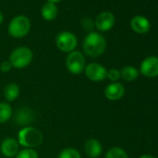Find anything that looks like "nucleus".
I'll return each mask as SVG.
<instances>
[{"label":"nucleus","mask_w":158,"mask_h":158,"mask_svg":"<svg viewBox=\"0 0 158 158\" xmlns=\"http://www.w3.org/2000/svg\"><path fill=\"white\" fill-rule=\"evenodd\" d=\"M85 152L90 158H98L102 152V145L96 139H90L85 143Z\"/></svg>","instance_id":"4468645a"},{"label":"nucleus","mask_w":158,"mask_h":158,"mask_svg":"<svg viewBox=\"0 0 158 158\" xmlns=\"http://www.w3.org/2000/svg\"><path fill=\"white\" fill-rule=\"evenodd\" d=\"M35 119L34 112L27 108L23 107L17 110L15 116H14V123L18 126H27L31 124Z\"/></svg>","instance_id":"f8f14e48"},{"label":"nucleus","mask_w":158,"mask_h":158,"mask_svg":"<svg viewBox=\"0 0 158 158\" xmlns=\"http://www.w3.org/2000/svg\"><path fill=\"white\" fill-rule=\"evenodd\" d=\"M84 73L89 80L93 82L103 81L107 76V69L98 62H90L86 65Z\"/></svg>","instance_id":"0eeeda50"},{"label":"nucleus","mask_w":158,"mask_h":158,"mask_svg":"<svg viewBox=\"0 0 158 158\" xmlns=\"http://www.w3.org/2000/svg\"><path fill=\"white\" fill-rule=\"evenodd\" d=\"M139 158H155V157L152 156V155H151V154H143Z\"/></svg>","instance_id":"393cba45"},{"label":"nucleus","mask_w":158,"mask_h":158,"mask_svg":"<svg viewBox=\"0 0 158 158\" xmlns=\"http://www.w3.org/2000/svg\"><path fill=\"white\" fill-rule=\"evenodd\" d=\"M18 142L24 148L34 149L39 146L43 141L42 133L35 127H23L18 133Z\"/></svg>","instance_id":"f03ea898"},{"label":"nucleus","mask_w":158,"mask_h":158,"mask_svg":"<svg viewBox=\"0 0 158 158\" xmlns=\"http://www.w3.org/2000/svg\"><path fill=\"white\" fill-rule=\"evenodd\" d=\"M48 2H49V3H53V4H57V3H59V2H60L61 0H47Z\"/></svg>","instance_id":"a878e982"},{"label":"nucleus","mask_w":158,"mask_h":158,"mask_svg":"<svg viewBox=\"0 0 158 158\" xmlns=\"http://www.w3.org/2000/svg\"><path fill=\"white\" fill-rule=\"evenodd\" d=\"M120 73H121V77L127 82L134 81V80H136V79L138 78V76H139V71L137 70L136 67L131 66V65L125 66L120 71Z\"/></svg>","instance_id":"f3484780"},{"label":"nucleus","mask_w":158,"mask_h":158,"mask_svg":"<svg viewBox=\"0 0 158 158\" xmlns=\"http://www.w3.org/2000/svg\"><path fill=\"white\" fill-rule=\"evenodd\" d=\"M58 12H59V10L56 4L49 3V2L45 3L41 9V15L43 19L48 22H51L55 20L56 17L58 16Z\"/></svg>","instance_id":"2eb2a0df"},{"label":"nucleus","mask_w":158,"mask_h":158,"mask_svg":"<svg viewBox=\"0 0 158 158\" xmlns=\"http://www.w3.org/2000/svg\"><path fill=\"white\" fill-rule=\"evenodd\" d=\"M13 111L8 102H0V124L8 122L12 116Z\"/></svg>","instance_id":"a211bd4d"},{"label":"nucleus","mask_w":158,"mask_h":158,"mask_svg":"<svg viewBox=\"0 0 158 158\" xmlns=\"http://www.w3.org/2000/svg\"><path fill=\"white\" fill-rule=\"evenodd\" d=\"M114 23H115V18L112 12L102 11L97 16V18L94 22V25L98 31L107 32L114 27Z\"/></svg>","instance_id":"1a4fd4ad"},{"label":"nucleus","mask_w":158,"mask_h":158,"mask_svg":"<svg viewBox=\"0 0 158 158\" xmlns=\"http://www.w3.org/2000/svg\"><path fill=\"white\" fill-rule=\"evenodd\" d=\"M19 145L20 144L17 139L13 138H7L0 145V152L5 157H14L19 152Z\"/></svg>","instance_id":"9b49d317"},{"label":"nucleus","mask_w":158,"mask_h":158,"mask_svg":"<svg viewBox=\"0 0 158 158\" xmlns=\"http://www.w3.org/2000/svg\"><path fill=\"white\" fill-rule=\"evenodd\" d=\"M3 20H4V15L1 11H0V24L3 23Z\"/></svg>","instance_id":"bb28decb"},{"label":"nucleus","mask_w":158,"mask_h":158,"mask_svg":"<svg viewBox=\"0 0 158 158\" xmlns=\"http://www.w3.org/2000/svg\"><path fill=\"white\" fill-rule=\"evenodd\" d=\"M65 66L68 72L72 74L77 75L84 72L86 67V59L81 51L73 50L68 53L65 60Z\"/></svg>","instance_id":"39448f33"},{"label":"nucleus","mask_w":158,"mask_h":158,"mask_svg":"<svg viewBox=\"0 0 158 158\" xmlns=\"http://www.w3.org/2000/svg\"><path fill=\"white\" fill-rule=\"evenodd\" d=\"M77 37L74 34L63 31L60 34H58L56 37V46L57 48L65 53H70L73 50H75V48L77 47Z\"/></svg>","instance_id":"423d86ee"},{"label":"nucleus","mask_w":158,"mask_h":158,"mask_svg":"<svg viewBox=\"0 0 158 158\" xmlns=\"http://www.w3.org/2000/svg\"><path fill=\"white\" fill-rule=\"evenodd\" d=\"M11 68H12V65L10 60H3L1 63H0V71L3 73H7V72L10 71Z\"/></svg>","instance_id":"b1692460"},{"label":"nucleus","mask_w":158,"mask_h":158,"mask_svg":"<svg viewBox=\"0 0 158 158\" xmlns=\"http://www.w3.org/2000/svg\"><path fill=\"white\" fill-rule=\"evenodd\" d=\"M94 27H95L94 22L92 21L91 18L87 17V18H84V19L82 20V28H83L85 31H87V32H89V33L93 32L92 30H93Z\"/></svg>","instance_id":"5701e85b"},{"label":"nucleus","mask_w":158,"mask_h":158,"mask_svg":"<svg viewBox=\"0 0 158 158\" xmlns=\"http://www.w3.org/2000/svg\"><path fill=\"white\" fill-rule=\"evenodd\" d=\"M33 60V51L28 47H19L15 48L10 56V61L12 67L16 69H23L27 67Z\"/></svg>","instance_id":"20e7f679"},{"label":"nucleus","mask_w":158,"mask_h":158,"mask_svg":"<svg viewBox=\"0 0 158 158\" xmlns=\"http://www.w3.org/2000/svg\"><path fill=\"white\" fill-rule=\"evenodd\" d=\"M131 29L139 35H143L149 32L151 28V23L144 16H135L130 21Z\"/></svg>","instance_id":"ddd939ff"},{"label":"nucleus","mask_w":158,"mask_h":158,"mask_svg":"<svg viewBox=\"0 0 158 158\" xmlns=\"http://www.w3.org/2000/svg\"><path fill=\"white\" fill-rule=\"evenodd\" d=\"M58 158H81V154L75 148H64L60 153Z\"/></svg>","instance_id":"aec40b11"},{"label":"nucleus","mask_w":158,"mask_h":158,"mask_svg":"<svg viewBox=\"0 0 158 158\" xmlns=\"http://www.w3.org/2000/svg\"><path fill=\"white\" fill-rule=\"evenodd\" d=\"M20 95V88L15 83H10L8 84L4 89V97L9 102H14L18 99Z\"/></svg>","instance_id":"dca6fc26"},{"label":"nucleus","mask_w":158,"mask_h":158,"mask_svg":"<svg viewBox=\"0 0 158 158\" xmlns=\"http://www.w3.org/2000/svg\"><path fill=\"white\" fill-rule=\"evenodd\" d=\"M105 158H128V155L123 148L112 147L107 151Z\"/></svg>","instance_id":"6ab92c4d"},{"label":"nucleus","mask_w":158,"mask_h":158,"mask_svg":"<svg viewBox=\"0 0 158 158\" xmlns=\"http://www.w3.org/2000/svg\"><path fill=\"white\" fill-rule=\"evenodd\" d=\"M106 78H108L110 81L112 82H117L119 79L121 78V73H120V71L115 69V68H113V69H110L109 71H107V76Z\"/></svg>","instance_id":"4be33fe9"},{"label":"nucleus","mask_w":158,"mask_h":158,"mask_svg":"<svg viewBox=\"0 0 158 158\" xmlns=\"http://www.w3.org/2000/svg\"><path fill=\"white\" fill-rule=\"evenodd\" d=\"M16 158H38V153L34 149L24 148L19 151L16 155Z\"/></svg>","instance_id":"412c9836"},{"label":"nucleus","mask_w":158,"mask_h":158,"mask_svg":"<svg viewBox=\"0 0 158 158\" xmlns=\"http://www.w3.org/2000/svg\"><path fill=\"white\" fill-rule=\"evenodd\" d=\"M104 95L109 101H119L125 95V87L118 82H113L104 89Z\"/></svg>","instance_id":"9d476101"},{"label":"nucleus","mask_w":158,"mask_h":158,"mask_svg":"<svg viewBox=\"0 0 158 158\" xmlns=\"http://www.w3.org/2000/svg\"><path fill=\"white\" fill-rule=\"evenodd\" d=\"M31 30V22L28 17L24 15H18L14 17L8 27V32L10 36L14 38H23L26 36Z\"/></svg>","instance_id":"7ed1b4c3"},{"label":"nucleus","mask_w":158,"mask_h":158,"mask_svg":"<svg viewBox=\"0 0 158 158\" xmlns=\"http://www.w3.org/2000/svg\"><path fill=\"white\" fill-rule=\"evenodd\" d=\"M106 39L98 32H90L83 42V51L90 58H98L105 51Z\"/></svg>","instance_id":"f257e3e1"},{"label":"nucleus","mask_w":158,"mask_h":158,"mask_svg":"<svg viewBox=\"0 0 158 158\" xmlns=\"http://www.w3.org/2000/svg\"><path fill=\"white\" fill-rule=\"evenodd\" d=\"M139 73L148 78L158 76V57L149 56L145 58L140 63Z\"/></svg>","instance_id":"6e6552de"}]
</instances>
